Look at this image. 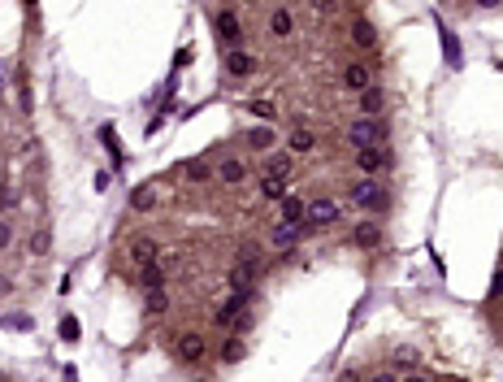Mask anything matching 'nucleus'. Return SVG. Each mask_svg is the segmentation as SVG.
<instances>
[{"mask_svg": "<svg viewBox=\"0 0 503 382\" xmlns=\"http://www.w3.org/2000/svg\"><path fill=\"white\" fill-rule=\"evenodd\" d=\"M209 174H213V170H209L204 161H191V165H187V178H191V183H204Z\"/></svg>", "mask_w": 503, "mask_h": 382, "instance_id": "27", "label": "nucleus"}, {"mask_svg": "<svg viewBox=\"0 0 503 382\" xmlns=\"http://www.w3.org/2000/svg\"><path fill=\"white\" fill-rule=\"evenodd\" d=\"M9 205H13V191H9V187H5V183H0V213H5V209H9Z\"/></svg>", "mask_w": 503, "mask_h": 382, "instance_id": "33", "label": "nucleus"}, {"mask_svg": "<svg viewBox=\"0 0 503 382\" xmlns=\"http://www.w3.org/2000/svg\"><path fill=\"white\" fill-rule=\"evenodd\" d=\"M369 382H399V378H395V374H373Z\"/></svg>", "mask_w": 503, "mask_h": 382, "instance_id": "34", "label": "nucleus"}, {"mask_svg": "<svg viewBox=\"0 0 503 382\" xmlns=\"http://www.w3.org/2000/svg\"><path fill=\"white\" fill-rule=\"evenodd\" d=\"M152 287H165V265L161 261L143 265V291H152Z\"/></svg>", "mask_w": 503, "mask_h": 382, "instance_id": "17", "label": "nucleus"}, {"mask_svg": "<svg viewBox=\"0 0 503 382\" xmlns=\"http://www.w3.org/2000/svg\"><path fill=\"white\" fill-rule=\"evenodd\" d=\"M261 196H265V200H282V196H287V178L265 174V178H261Z\"/></svg>", "mask_w": 503, "mask_h": 382, "instance_id": "15", "label": "nucleus"}, {"mask_svg": "<svg viewBox=\"0 0 503 382\" xmlns=\"http://www.w3.org/2000/svg\"><path fill=\"white\" fill-rule=\"evenodd\" d=\"M313 5H317V9H330V5H334V0H313Z\"/></svg>", "mask_w": 503, "mask_h": 382, "instance_id": "35", "label": "nucleus"}, {"mask_svg": "<svg viewBox=\"0 0 503 382\" xmlns=\"http://www.w3.org/2000/svg\"><path fill=\"white\" fill-rule=\"evenodd\" d=\"M9 243H13V226L0 217V248H9Z\"/></svg>", "mask_w": 503, "mask_h": 382, "instance_id": "31", "label": "nucleus"}, {"mask_svg": "<svg viewBox=\"0 0 503 382\" xmlns=\"http://www.w3.org/2000/svg\"><path fill=\"white\" fill-rule=\"evenodd\" d=\"M408 382H425V378H421V374H412V378H408Z\"/></svg>", "mask_w": 503, "mask_h": 382, "instance_id": "37", "label": "nucleus"}, {"mask_svg": "<svg viewBox=\"0 0 503 382\" xmlns=\"http://www.w3.org/2000/svg\"><path fill=\"white\" fill-rule=\"evenodd\" d=\"M217 174H221V183H243V178H247V165H243L239 157H226V161L217 165Z\"/></svg>", "mask_w": 503, "mask_h": 382, "instance_id": "10", "label": "nucleus"}, {"mask_svg": "<svg viewBox=\"0 0 503 382\" xmlns=\"http://www.w3.org/2000/svg\"><path fill=\"white\" fill-rule=\"evenodd\" d=\"M61 339H79V321H74V317L61 321Z\"/></svg>", "mask_w": 503, "mask_h": 382, "instance_id": "29", "label": "nucleus"}, {"mask_svg": "<svg viewBox=\"0 0 503 382\" xmlns=\"http://www.w3.org/2000/svg\"><path fill=\"white\" fill-rule=\"evenodd\" d=\"M356 243L360 248H377V243H382V226H377V222H360L356 226Z\"/></svg>", "mask_w": 503, "mask_h": 382, "instance_id": "13", "label": "nucleus"}, {"mask_svg": "<svg viewBox=\"0 0 503 382\" xmlns=\"http://www.w3.org/2000/svg\"><path fill=\"white\" fill-rule=\"evenodd\" d=\"M356 165L377 174V170H386L391 165V148L386 144H369V148H356Z\"/></svg>", "mask_w": 503, "mask_h": 382, "instance_id": "3", "label": "nucleus"}, {"mask_svg": "<svg viewBox=\"0 0 503 382\" xmlns=\"http://www.w3.org/2000/svg\"><path fill=\"white\" fill-rule=\"evenodd\" d=\"M343 83H347L351 91H365V87H373V74H369V65H360V61H351V65L343 70Z\"/></svg>", "mask_w": 503, "mask_h": 382, "instance_id": "7", "label": "nucleus"}, {"mask_svg": "<svg viewBox=\"0 0 503 382\" xmlns=\"http://www.w3.org/2000/svg\"><path fill=\"white\" fill-rule=\"evenodd\" d=\"M213 31H217V39H226V44H239V35H243V27H239V13H217L213 18Z\"/></svg>", "mask_w": 503, "mask_h": 382, "instance_id": "6", "label": "nucleus"}, {"mask_svg": "<svg viewBox=\"0 0 503 382\" xmlns=\"http://www.w3.org/2000/svg\"><path fill=\"white\" fill-rule=\"evenodd\" d=\"M178 356H183V361H200V356H204V335L187 330V335L178 339Z\"/></svg>", "mask_w": 503, "mask_h": 382, "instance_id": "8", "label": "nucleus"}, {"mask_svg": "<svg viewBox=\"0 0 503 382\" xmlns=\"http://www.w3.org/2000/svg\"><path fill=\"white\" fill-rule=\"evenodd\" d=\"M243 356H247V348H243V339H230V343H226V348H221V361H230V365H235V361H243Z\"/></svg>", "mask_w": 503, "mask_h": 382, "instance_id": "23", "label": "nucleus"}, {"mask_svg": "<svg viewBox=\"0 0 503 382\" xmlns=\"http://www.w3.org/2000/svg\"><path fill=\"white\" fill-rule=\"evenodd\" d=\"M351 39H356L360 48H377V31H373V22H369V18H356V22H351Z\"/></svg>", "mask_w": 503, "mask_h": 382, "instance_id": "9", "label": "nucleus"}, {"mask_svg": "<svg viewBox=\"0 0 503 382\" xmlns=\"http://www.w3.org/2000/svg\"><path fill=\"white\" fill-rule=\"evenodd\" d=\"M360 109H365V117H377V113H382V91H377V87H365V91H360Z\"/></svg>", "mask_w": 503, "mask_h": 382, "instance_id": "16", "label": "nucleus"}, {"mask_svg": "<svg viewBox=\"0 0 503 382\" xmlns=\"http://www.w3.org/2000/svg\"><path fill=\"white\" fill-rule=\"evenodd\" d=\"M291 170H295V161L287 157V152H278V157H269V174H273V178H291Z\"/></svg>", "mask_w": 503, "mask_h": 382, "instance_id": "21", "label": "nucleus"}, {"mask_svg": "<svg viewBox=\"0 0 503 382\" xmlns=\"http://www.w3.org/2000/svg\"><path fill=\"white\" fill-rule=\"evenodd\" d=\"M278 205H282V222H295V226H299V222H304V209H308V205H304V200H295V196H282V200H278Z\"/></svg>", "mask_w": 503, "mask_h": 382, "instance_id": "14", "label": "nucleus"}, {"mask_svg": "<svg viewBox=\"0 0 503 382\" xmlns=\"http://www.w3.org/2000/svg\"><path fill=\"white\" fill-rule=\"evenodd\" d=\"M230 321H235V335H247V330H252V317H247V313H235Z\"/></svg>", "mask_w": 503, "mask_h": 382, "instance_id": "28", "label": "nucleus"}, {"mask_svg": "<svg viewBox=\"0 0 503 382\" xmlns=\"http://www.w3.org/2000/svg\"><path fill=\"white\" fill-rule=\"evenodd\" d=\"M308 148H313V131H304V126L291 131V152H308Z\"/></svg>", "mask_w": 503, "mask_h": 382, "instance_id": "24", "label": "nucleus"}, {"mask_svg": "<svg viewBox=\"0 0 503 382\" xmlns=\"http://www.w3.org/2000/svg\"><path fill=\"white\" fill-rule=\"evenodd\" d=\"M351 144H356V148L386 144V122H377V117H360V122H351Z\"/></svg>", "mask_w": 503, "mask_h": 382, "instance_id": "1", "label": "nucleus"}, {"mask_svg": "<svg viewBox=\"0 0 503 382\" xmlns=\"http://www.w3.org/2000/svg\"><path fill=\"white\" fill-rule=\"evenodd\" d=\"M261 269H265L261 252H256V248H243L239 261H235V287H252V278H256Z\"/></svg>", "mask_w": 503, "mask_h": 382, "instance_id": "2", "label": "nucleus"}, {"mask_svg": "<svg viewBox=\"0 0 503 382\" xmlns=\"http://www.w3.org/2000/svg\"><path fill=\"white\" fill-rule=\"evenodd\" d=\"M443 44H447V61H451V65H460V44H456V35H451L447 27H443Z\"/></svg>", "mask_w": 503, "mask_h": 382, "instance_id": "25", "label": "nucleus"}, {"mask_svg": "<svg viewBox=\"0 0 503 382\" xmlns=\"http://www.w3.org/2000/svg\"><path fill=\"white\" fill-rule=\"evenodd\" d=\"M226 70H230L235 79H247V74L256 70V57H247V53H230V57H226Z\"/></svg>", "mask_w": 503, "mask_h": 382, "instance_id": "11", "label": "nucleus"}, {"mask_svg": "<svg viewBox=\"0 0 503 382\" xmlns=\"http://www.w3.org/2000/svg\"><path fill=\"white\" fill-rule=\"evenodd\" d=\"M477 5H482V9H490V5H499V0H477Z\"/></svg>", "mask_w": 503, "mask_h": 382, "instance_id": "36", "label": "nucleus"}, {"mask_svg": "<svg viewBox=\"0 0 503 382\" xmlns=\"http://www.w3.org/2000/svg\"><path fill=\"white\" fill-rule=\"evenodd\" d=\"M295 239H299V226L295 222H282L278 231H273V243H278V248H291Z\"/></svg>", "mask_w": 503, "mask_h": 382, "instance_id": "20", "label": "nucleus"}, {"mask_svg": "<svg viewBox=\"0 0 503 382\" xmlns=\"http://www.w3.org/2000/svg\"><path fill=\"white\" fill-rule=\"evenodd\" d=\"M351 200L365 205V209H386V191H382V183H373V178H365V183L351 187Z\"/></svg>", "mask_w": 503, "mask_h": 382, "instance_id": "4", "label": "nucleus"}, {"mask_svg": "<svg viewBox=\"0 0 503 382\" xmlns=\"http://www.w3.org/2000/svg\"><path fill=\"white\" fill-rule=\"evenodd\" d=\"M152 205H157V191H152V187H139V191L131 196V209H139V213L152 209Z\"/></svg>", "mask_w": 503, "mask_h": 382, "instance_id": "22", "label": "nucleus"}, {"mask_svg": "<svg viewBox=\"0 0 503 382\" xmlns=\"http://www.w3.org/2000/svg\"><path fill=\"white\" fill-rule=\"evenodd\" d=\"M247 139H252V148H269V144H273V131H269V126H256Z\"/></svg>", "mask_w": 503, "mask_h": 382, "instance_id": "26", "label": "nucleus"}, {"mask_svg": "<svg viewBox=\"0 0 503 382\" xmlns=\"http://www.w3.org/2000/svg\"><path fill=\"white\" fill-rule=\"evenodd\" d=\"M269 27H273V35H291V31H295V18H291L287 9H273V18H269Z\"/></svg>", "mask_w": 503, "mask_h": 382, "instance_id": "18", "label": "nucleus"}, {"mask_svg": "<svg viewBox=\"0 0 503 382\" xmlns=\"http://www.w3.org/2000/svg\"><path fill=\"white\" fill-rule=\"evenodd\" d=\"M48 243H53V239H48V231H39V235L31 239V248H35V252H48Z\"/></svg>", "mask_w": 503, "mask_h": 382, "instance_id": "32", "label": "nucleus"}, {"mask_svg": "<svg viewBox=\"0 0 503 382\" xmlns=\"http://www.w3.org/2000/svg\"><path fill=\"white\" fill-rule=\"evenodd\" d=\"M252 113H256V117H273V105H269V100H252Z\"/></svg>", "mask_w": 503, "mask_h": 382, "instance_id": "30", "label": "nucleus"}, {"mask_svg": "<svg viewBox=\"0 0 503 382\" xmlns=\"http://www.w3.org/2000/svg\"><path fill=\"white\" fill-rule=\"evenodd\" d=\"M131 261H139V269L152 265V261H157V243H152V239H135V243H131Z\"/></svg>", "mask_w": 503, "mask_h": 382, "instance_id": "12", "label": "nucleus"}, {"mask_svg": "<svg viewBox=\"0 0 503 382\" xmlns=\"http://www.w3.org/2000/svg\"><path fill=\"white\" fill-rule=\"evenodd\" d=\"M143 304H148V313H165L169 309V295H165V287H152L143 295Z\"/></svg>", "mask_w": 503, "mask_h": 382, "instance_id": "19", "label": "nucleus"}, {"mask_svg": "<svg viewBox=\"0 0 503 382\" xmlns=\"http://www.w3.org/2000/svg\"><path fill=\"white\" fill-rule=\"evenodd\" d=\"M304 222L308 226H330V222H339V205H334V200H325V196H317L313 205L304 209Z\"/></svg>", "mask_w": 503, "mask_h": 382, "instance_id": "5", "label": "nucleus"}]
</instances>
